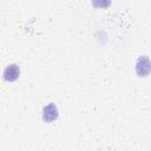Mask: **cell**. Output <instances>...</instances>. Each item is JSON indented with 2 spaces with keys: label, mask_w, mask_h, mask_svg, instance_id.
I'll list each match as a JSON object with an SVG mask.
<instances>
[{
  "label": "cell",
  "mask_w": 151,
  "mask_h": 151,
  "mask_svg": "<svg viewBox=\"0 0 151 151\" xmlns=\"http://www.w3.org/2000/svg\"><path fill=\"white\" fill-rule=\"evenodd\" d=\"M58 116H59V110H58V107L54 103L47 104L42 110V119L46 123L54 122L58 118Z\"/></svg>",
  "instance_id": "cell-1"
},
{
  "label": "cell",
  "mask_w": 151,
  "mask_h": 151,
  "mask_svg": "<svg viewBox=\"0 0 151 151\" xmlns=\"http://www.w3.org/2000/svg\"><path fill=\"white\" fill-rule=\"evenodd\" d=\"M2 76H4V79L6 81H9V83L15 81L19 78V76H20V67H19V65L18 64H9V65H7L5 67V70H4Z\"/></svg>",
  "instance_id": "cell-2"
},
{
  "label": "cell",
  "mask_w": 151,
  "mask_h": 151,
  "mask_svg": "<svg viewBox=\"0 0 151 151\" xmlns=\"http://www.w3.org/2000/svg\"><path fill=\"white\" fill-rule=\"evenodd\" d=\"M150 68H151V64H150V59L146 55H143L138 59L137 64H136V72L139 77H146L150 73Z\"/></svg>",
  "instance_id": "cell-3"
}]
</instances>
